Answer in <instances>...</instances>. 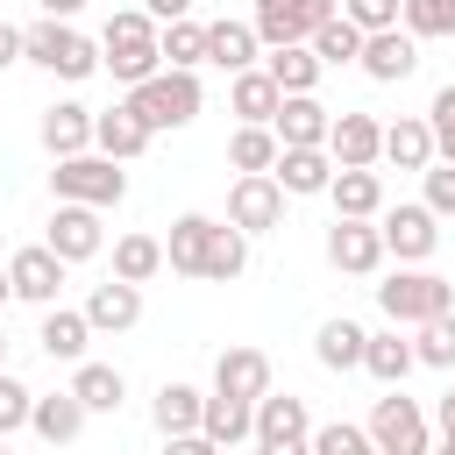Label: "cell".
<instances>
[{
    "instance_id": "cell-15",
    "label": "cell",
    "mask_w": 455,
    "mask_h": 455,
    "mask_svg": "<svg viewBox=\"0 0 455 455\" xmlns=\"http://www.w3.org/2000/svg\"><path fill=\"white\" fill-rule=\"evenodd\" d=\"M270 178L284 185V199H313V192H327V178H334V156H327V142H277V164H270Z\"/></svg>"
},
{
    "instance_id": "cell-8",
    "label": "cell",
    "mask_w": 455,
    "mask_h": 455,
    "mask_svg": "<svg viewBox=\"0 0 455 455\" xmlns=\"http://www.w3.org/2000/svg\"><path fill=\"white\" fill-rule=\"evenodd\" d=\"M327 14H341V0H256L249 7V28H256L263 50H277V43H306Z\"/></svg>"
},
{
    "instance_id": "cell-21",
    "label": "cell",
    "mask_w": 455,
    "mask_h": 455,
    "mask_svg": "<svg viewBox=\"0 0 455 455\" xmlns=\"http://www.w3.org/2000/svg\"><path fill=\"white\" fill-rule=\"evenodd\" d=\"M327 199H334V213L377 220V206H384V178H377V164H334V178H327Z\"/></svg>"
},
{
    "instance_id": "cell-3",
    "label": "cell",
    "mask_w": 455,
    "mask_h": 455,
    "mask_svg": "<svg viewBox=\"0 0 455 455\" xmlns=\"http://www.w3.org/2000/svg\"><path fill=\"white\" fill-rule=\"evenodd\" d=\"M100 64H107L121 85H135V78L164 71V50H156V21H149L142 7H121V14L107 21V36H100Z\"/></svg>"
},
{
    "instance_id": "cell-48",
    "label": "cell",
    "mask_w": 455,
    "mask_h": 455,
    "mask_svg": "<svg viewBox=\"0 0 455 455\" xmlns=\"http://www.w3.org/2000/svg\"><path fill=\"white\" fill-rule=\"evenodd\" d=\"M7 64H21V28H14V21H0V71H7Z\"/></svg>"
},
{
    "instance_id": "cell-38",
    "label": "cell",
    "mask_w": 455,
    "mask_h": 455,
    "mask_svg": "<svg viewBox=\"0 0 455 455\" xmlns=\"http://www.w3.org/2000/svg\"><path fill=\"white\" fill-rule=\"evenodd\" d=\"M156 270H164V242H156V235H121V242H114V277L149 284Z\"/></svg>"
},
{
    "instance_id": "cell-25",
    "label": "cell",
    "mask_w": 455,
    "mask_h": 455,
    "mask_svg": "<svg viewBox=\"0 0 455 455\" xmlns=\"http://www.w3.org/2000/svg\"><path fill=\"white\" fill-rule=\"evenodd\" d=\"M377 142H384L377 114H334L327 121V156L334 164H377Z\"/></svg>"
},
{
    "instance_id": "cell-30",
    "label": "cell",
    "mask_w": 455,
    "mask_h": 455,
    "mask_svg": "<svg viewBox=\"0 0 455 455\" xmlns=\"http://www.w3.org/2000/svg\"><path fill=\"white\" fill-rule=\"evenodd\" d=\"M277 78L263 71V64H242V71H228V107L242 114V121H270L277 114Z\"/></svg>"
},
{
    "instance_id": "cell-29",
    "label": "cell",
    "mask_w": 455,
    "mask_h": 455,
    "mask_svg": "<svg viewBox=\"0 0 455 455\" xmlns=\"http://www.w3.org/2000/svg\"><path fill=\"white\" fill-rule=\"evenodd\" d=\"M71 391H78V405H85V412H121V398H128V377H121L114 363H92V355H78V363H71Z\"/></svg>"
},
{
    "instance_id": "cell-26",
    "label": "cell",
    "mask_w": 455,
    "mask_h": 455,
    "mask_svg": "<svg viewBox=\"0 0 455 455\" xmlns=\"http://www.w3.org/2000/svg\"><path fill=\"white\" fill-rule=\"evenodd\" d=\"M363 370H370L377 384H405V377L419 370V355H412V341L398 334V320L377 327V334H363Z\"/></svg>"
},
{
    "instance_id": "cell-43",
    "label": "cell",
    "mask_w": 455,
    "mask_h": 455,
    "mask_svg": "<svg viewBox=\"0 0 455 455\" xmlns=\"http://www.w3.org/2000/svg\"><path fill=\"white\" fill-rule=\"evenodd\" d=\"M28 398H36V391L0 363V434H21V427H28Z\"/></svg>"
},
{
    "instance_id": "cell-33",
    "label": "cell",
    "mask_w": 455,
    "mask_h": 455,
    "mask_svg": "<svg viewBox=\"0 0 455 455\" xmlns=\"http://www.w3.org/2000/svg\"><path fill=\"white\" fill-rule=\"evenodd\" d=\"M249 270V235L235 228V220H213V235H206V284H228V277H242Z\"/></svg>"
},
{
    "instance_id": "cell-32",
    "label": "cell",
    "mask_w": 455,
    "mask_h": 455,
    "mask_svg": "<svg viewBox=\"0 0 455 455\" xmlns=\"http://www.w3.org/2000/svg\"><path fill=\"white\" fill-rule=\"evenodd\" d=\"M263 71H270V78H277V92H313V85H320V71H327V64H320V57H313V43H277V50H270V57H263Z\"/></svg>"
},
{
    "instance_id": "cell-1",
    "label": "cell",
    "mask_w": 455,
    "mask_h": 455,
    "mask_svg": "<svg viewBox=\"0 0 455 455\" xmlns=\"http://www.w3.org/2000/svg\"><path fill=\"white\" fill-rule=\"evenodd\" d=\"M128 107L142 114V128H149V135H164V128H192V121H199V107H206V92H199V71L164 64V71H149V78H135V85H128Z\"/></svg>"
},
{
    "instance_id": "cell-45",
    "label": "cell",
    "mask_w": 455,
    "mask_h": 455,
    "mask_svg": "<svg viewBox=\"0 0 455 455\" xmlns=\"http://www.w3.org/2000/svg\"><path fill=\"white\" fill-rule=\"evenodd\" d=\"M419 178H427V206H434L441 220H455V164H448V156H434Z\"/></svg>"
},
{
    "instance_id": "cell-28",
    "label": "cell",
    "mask_w": 455,
    "mask_h": 455,
    "mask_svg": "<svg viewBox=\"0 0 455 455\" xmlns=\"http://www.w3.org/2000/svg\"><path fill=\"white\" fill-rule=\"evenodd\" d=\"M43 149L50 156H71V149H92V107H78V100H57V107H43Z\"/></svg>"
},
{
    "instance_id": "cell-53",
    "label": "cell",
    "mask_w": 455,
    "mask_h": 455,
    "mask_svg": "<svg viewBox=\"0 0 455 455\" xmlns=\"http://www.w3.org/2000/svg\"><path fill=\"white\" fill-rule=\"evenodd\" d=\"M0 448H7V434H0Z\"/></svg>"
},
{
    "instance_id": "cell-20",
    "label": "cell",
    "mask_w": 455,
    "mask_h": 455,
    "mask_svg": "<svg viewBox=\"0 0 455 455\" xmlns=\"http://www.w3.org/2000/svg\"><path fill=\"white\" fill-rule=\"evenodd\" d=\"M377 164H398V171H427V164H434V128H427V114H398V121H384Z\"/></svg>"
},
{
    "instance_id": "cell-6",
    "label": "cell",
    "mask_w": 455,
    "mask_h": 455,
    "mask_svg": "<svg viewBox=\"0 0 455 455\" xmlns=\"http://www.w3.org/2000/svg\"><path fill=\"white\" fill-rule=\"evenodd\" d=\"M370 448H384V455H427L434 448V427H427V412H419V398H405L398 384L370 405Z\"/></svg>"
},
{
    "instance_id": "cell-35",
    "label": "cell",
    "mask_w": 455,
    "mask_h": 455,
    "mask_svg": "<svg viewBox=\"0 0 455 455\" xmlns=\"http://www.w3.org/2000/svg\"><path fill=\"white\" fill-rule=\"evenodd\" d=\"M256 28L249 21H206V64H220V71H242V64H256Z\"/></svg>"
},
{
    "instance_id": "cell-17",
    "label": "cell",
    "mask_w": 455,
    "mask_h": 455,
    "mask_svg": "<svg viewBox=\"0 0 455 455\" xmlns=\"http://www.w3.org/2000/svg\"><path fill=\"white\" fill-rule=\"evenodd\" d=\"M85 341H92V320H85V306H43V327H36V348L50 355V363H78L85 355Z\"/></svg>"
},
{
    "instance_id": "cell-19",
    "label": "cell",
    "mask_w": 455,
    "mask_h": 455,
    "mask_svg": "<svg viewBox=\"0 0 455 455\" xmlns=\"http://www.w3.org/2000/svg\"><path fill=\"white\" fill-rule=\"evenodd\" d=\"M149 142H156V135L142 128V114H135L128 100H121V107H107V114H92V149H107L114 164H135Z\"/></svg>"
},
{
    "instance_id": "cell-47",
    "label": "cell",
    "mask_w": 455,
    "mask_h": 455,
    "mask_svg": "<svg viewBox=\"0 0 455 455\" xmlns=\"http://www.w3.org/2000/svg\"><path fill=\"white\" fill-rule=\"evenodd\" d=\"M434 427H441V448L455 455V391H441V405H434Z\"/></svg>"
},
{
    "instance_id": "cell-39",
    "label": "cell",
    "mask_w": 455,
    "mask_h": 455,
    "mask_svg": "<svg viewBox=\"0 0 455 455\" xmlns=\"http://www.w3.org/2000/svg\"><path fill=\"white\" fill-rule=\"evenodd\" d=\"M412 355H419L427 370H455V306L412 327Z\"/></svg>"
},
{
    "instance_id": "cell-2",
    "label": "cell",
    "mask_w": 455,
    "mask_h": 455,
    "mask_svg": "<svg viewBox=\"0 0 455 455\" xmlns=\"http://www.w3.org/2000/svg\"><path fill=\"white\" fill-rule=\"evenodd\" d=\"M21 64H43L50 78H92L100 71V43L92 36H78L71 21H57V14H43V21H28L21 28Z\"/></svg>"
},
{
    "instance_id": "cell-18",
    "label": "cell",
    "mask_w": 455,
    "mask_h": 455,
    "mask_svg": "<svg viewBox=\"0 0 455 455\" xmlns=\"http://www.w3.org/2000/svg\"><path fill=\"white\" fill-rule=\"evenodd\" d=\"M256 434V405L249 398H228V391H206V405H199V441L206 448H242Z\"/></svg>"
},
{
    "instance_id": "cell-23",
    "label": "cell",
    "mask_w": 455,
    "mask_h": 455,
    "mask_svg": "<svg viewBox=\"0 0 455 455\" xmlns=\"http://www.w3.org/2000/svg\"><path fill=\"white\" fill-rule=\"evenodd\" d=\"M213 391L256 405V398L270 391V355H263V348H220V363H213Z\"/></svg>"
},
{
    "instance_id": "cell-52",
    "label": "cell",
    "mask_w": 455,
    "mask_h": 455,
    "mask_svg": "<svg viewBox=\"0 0 455 455\" xmlns=\"http://www.w3.org/2000/svg\"><path fill=\"white\" fill-rule=\"evenodd\" d=\"M0 363H7V334H0Z\"/></svg>"
},
{
    "instance_id": "cell-49",
    "label": "cell",
    "mask_w": 455,
    "mask_h": 455,
    "mask_svg": "<svg viewBox=\"0 0 455 455\" xmlns=\"http://www.w3.org/2000/svg\"><path fill=\"white\" fill-rule=\"evenodd\" d=\"M142 14L149 21H178V14H192V0H142Z\"/></svg>"
},
{
    "instance_id": "cell-24",
    "label": "cell",
    "mask_w": 455,
    "mask_h": 455,
    "mask_svg": "<svg viewBox=\"0 0 455 455\" xmlns=\"http://www.w3.org/2000/svg\"><path fill=\"white\" fill-rule=\"evenodd\" d=\"M199 405H206V391H192V384H164V391L149 398V427L178 448V441L199 434Z\"/></svg>"
},
{
    "instance_id": "cell-42",
    "label": "cell",
    "mask_w": 455,
    "mask_h": 455,
    "mask_svg": "<svg viewBox=\"0 0 455 455\" xmlns=\"http://www.w3.org/2000/svg\"><path fill=\"white\" fill-rule=\"evenodd\" d=\"M313 455H363L370 448V427H348V419H334V427H313V441H306Z\"/></svg>"
},
{
    "instance_id": "cell-22",
    "label": "cell",
    "mask_w": 455,
    "mask_h": 455,
    "mask_svg": "<svg viewBox=\"0 0 455 455\" xmlns=\"http://www.w3.org/2000/svg\"><path fill=\"white\" fill-rule=\"evenodd\" d=\"M85 405H78V391H50V398H28V434L36 441H50V448H64V441H78L85 434Z\"/></svg>"
},
{
    "instance_id": "cell-41",
    "label": "cell",
    "mask_w": 455,
    "mask_h": 455,
    "mask_svg": "<svg viewBox=\"0 0 455 455\" xmlns=\"http://www.w3.org/2000/svg\"><path fill=\"white\" fill-rule=\"evenodd\" d=\"M398 21H405L412 36H455V0H405Z\"/></svg>"
},
{
    "instance_id": "cell-34",
    "label": "cell",
    "mask_w": 455,
    "mask_h": 455,
    "mask_svg": "<svg viewBox=\"0 0 455 455\" xmlns=\"http://www.w3.org/2000/svg\"><path fill=\"white\" fill-rule=\"evenodd\" d=\"M156 50H164V64H178V71H199V64H206V21H192V14H178V21H156Z\"/></svg>"
},
{
    "instance_id": "cell-11",
    "label": "cell",
    "mask_w": 455,
    "mask_h": 455,
    "mask_svg": "<svg viewBox=\"0 0 455 455\" xmlns=\"http://www.w3.org/2000/svg\"><path fill=\"white\" fill-rule=\"evenodd\" d=\"M43 242H50L64 263H92V256L107 249L100 206H85V199H57V213H50V228H43Z\"/></svg>"
},
{
    "instance_id": "cell-37",
    "label": "cell",
    "mask_w": 455,
    "mask_h": 455,
    "mask_svg": "<svg viewBox=\"0 0 455 455\" xmlns=\"http://www.w3.org/2000/svg\"><path fill=\"white\" fill-rule=\"evenodd\" d=\"M228 164H235V171H270V164H277V135H270V121H242V128L228 135Z\"/></svg>"
},
{
    "instance_id": "cell-31",
    "label": "cell",
    "mask_w": 455,
    "mask_h": 455,
    "mask_svg": "<svg viewBox=\"0 0 455 455\" xmlns=\"http://www.w3.org/2000/svg\"><path fill=\"white\" fill-rule=\"evenodd\" d=\"M206 235H213L206 213H178V220H171V242H164V263H171L178 277H199V270H206Z\"/></svg>"
},
{
    "instance_id": "cell-46",
    "label": "cell",
    "mask_w": 455,
    "mask_h": 455,
    "mask_svg": "<svg viewBox=\"0 0 455 455\" xmlns=\"http://www.w3.org/2000/svg\"><path fill=\"white\" fill-rule=\"evenodd\" d=\"M398 7H405V0H341V14H348L363 36H370V28H391V21H398Z\"/></svg>"
},
{
    "instance_id": "cell-4",
    "label": "cell",
    "mask_w": 455,
    "mask_h": 455,
    "mask_svg": "<svg viewBox=\"0 0 455 455\" xmlns=\"http://www.w3.org/2000/svg\"><path fill=\"white\" fill-rule=\"evenodd\" d=\"M50 192L57 199H85V206H121L128 199V171L107 156V149H71V156H57V171H50Z\"/></svg>"
},
{
    "instance_id": "cell-44",
    "label": "cell",
    "mask_w": 455,
    "mask_h": 455,
    "mask_svg": "<svg viewBox=\"0 0 455 455\" xmlns=\"http://www.w3.org/2000/svg\"><path fill=\"white\" fill-rule=\"evenodd\" d=\"M427 128H434V156H448V164H455V85H441V92H434Z\"/></svg>"
},
{
    "instance_id": "cell-12",
    "label": "cell",
    "mask_w": 455,
    "mask_h": 455,
    "mask_svg": "<svg viewBox=\"0 0 455 455\" xmlns=\"http://www.w3.org/2000/svg\"><path fill=\"white\" fill-rule=\"evenodd\" d=\"M355 64H363L377 85H405V78L419 71V36L398 28V21H391V28H370L363 50H355Z\"/></svg>"
},
{
    "instance_id": "cell-5",
    "label": "cell",
    "mask_w": 455,
    "mask_h": 455,
    "mask_svg": "<svg viewBox=\"0 0 455 455\" xmlns=\"http://www.w3.org/2000/svg\"><path fill=\"white\" fill-rule=\"evenodd\" d=\"M377 306H384V320L419 327V320H434V313H448V306H455V284H448V277H434V270H419V263H398V270L377 284Z\"/></svg>"
},
{
    "instance_id": "cell-9",
    "label": "cell",
    "mask_w": 455,
    "mask_h": 455,
    "mask_svg": "<svg viewBox=\"0 0 455 455\" xmlns=\"http://www.w3.org/2000/svg\"><path fill=\"white\" fill-rule=\"evenodd\" d=\"M377 235H384V256L398 263H427L434 242H441V213L419 199V206H377Z\"/></svg>"
},
{
    "instance_id": "cell-36",
    "label": "cell",
    "mask_w": 455,
    "mask_h": 455,
    "mask_svg": "<svg viewBox=\"0 0 455 455\" xmlns=\"http://www.w3.org/2000/svg\"><path fill=\"white\" fill-rule=\"evenodd\" d=\"M363 334L370 327H355V320H320V334H313L320 370H363Z\"/></svg>"
},
{
    "instance_id": "cell-16",
    "label": "cell",
    "mask_w": 455,
    "mask_h": 455,
    "mask_svg": "<svg viewBox=\"0 0 455 455\" xmlns=\"http://www.w3.org/2000/svg\"><path fill=\"white\" fill-rule=\"evenodd\" d=\"M85 320H92V334H128L142 320V284H128V277L92 284L85 291Z\"/></svg>"
},
{
    "instance_id": "cell-51",
    "label": "cell",
    "mask_w": 455,
    "mask_h": 455,
    "mask_svg": "<svg viewBox=\"0 0 455 455\" xmlns=\"http://www.w3.org/2000/svg\"><path fill=\"white\" fill-rule=\"evenodd\" d=\"M7 299H14V284H7V270H0V306H7Z\"/></svg>"
},
{
    "instance_id": "cell-14",
    "label": "cell",
    "mask_w": 455,
    "mask_h": 455,
    "mask_svg": "<svg viewBox=\"0 0 455 455\" xmlns=\"http://www.w3.org/2000/svg\"><path fill=\"white\" fill-rule=\"evenodd\" d=\"M64 256L50 249V242H28V249H14L7 256V284H14V299H28V306H50L57 291H64Z\"/></svg>"
},
{
    "instance_id": "cell-10",
    "label": "cell",
    "mask_w": 455,
    "mask_h": 455,
    "mask_svg": "<svg viewBox=\"0 0 455 455\" xmlns=\"http://www.w3.org/2000/svg\"><path fill=\"white\" fill-rule=\"evenodd\" d=\"M228 220H235L242 235H270V228H284V185H277L270 171H242V178L228 185Z\"/></svg>"
},
{
    "instance_id": "cell-13",
    "label": "cell",
    "mask_w": 455,
    "mask_h": 455,
    "mask_svg": "<svg viewBox=\"0 0 455 455\" xmlns=\"http://www.w3.org/2000/svg\"><path fill=\"white\" fill-rule=\"evenodd\" d=\"M327 263H334L341 277H370V270L384 263V235H377V220L334 213V228H327Z\"/></svg>"
},
{
    "instance_id": "cell-27",
    "label": "cell",
    "mask_w": 455,
    "mask_h": 455,
    "mask_svg": "<svg viewBox=\"0 0 455 455\" xmlns=\"http://www.w3.org/2000/svg\"><path fill=\"white\" fill-rule=\"evenodd\" d=\"M327 121H334V114H327L313 92H284L277 114H270V135H277V142H327Z\"/></svg>"
},
{
    "instance_id": "cell-7",
    "label": "cell",
    "mask_w": 455,
    "mask_h": 455,
    "mask_svg": "<svg viewBox=\"0 0 455 455\" xmlns=\"http://www.w3.org/2000/svg\"><path fill=\"white\" fill-rule=\"evenodd\" d=\"M263 455H306V441H313V412H306V398H277V391H263L256 398V434H249Z\"/></svg>"
},
{
    "instance_id": "cell-50",
    "label": "cell",
    "mask_w": 455,
    "mask_h": 455,
    "mask_svg": "<svg viewBox=\"0 0 455 455\" xmlns=\"http://www.w3.org/2000/svg\"><path fill=\"white\" fill-rule=\"evenodd\" d=\"M78 7H85V0H43V14H57V21H71Z\"/></svg>"
},
{
    "instance_id": "cell-40",
    "label": "cell",
    "mask_w": 455,
    "mask_h": 455,
    "mask_svg": "<svg viewBox=\"0 0 455 455\" xmlns=\"http://www.w3.org/2000/svg\"><path fill=\"white\" fill-rule=\"evenodd\" d=\"M306 43H313V57H320V64H355V50H363V28H355L348 14H327V21H320Z\"/></svg>"
}]
</instances>
